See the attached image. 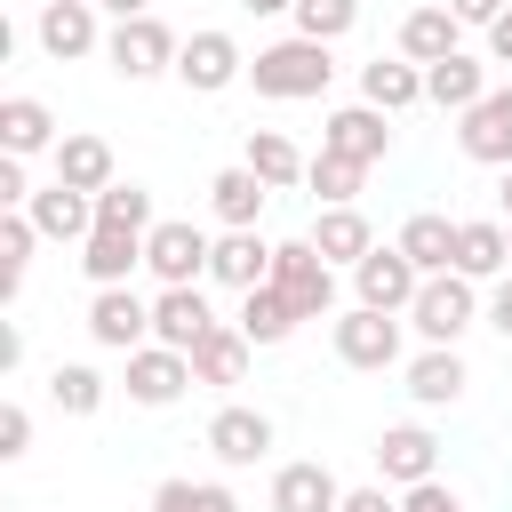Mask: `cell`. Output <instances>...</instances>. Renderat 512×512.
Returning a JSON list of instances; mask_svg holds the SVG:
<instances>
[{
  "mask_svg": "<svg viewBox=\"0 0 512 512\" xmlns=\"http://www.w3.org/2000/svg\"><path fill=\"white\" fill-rule=\"evenodd\" d=\"M328 80H336V48H328V40H304V32H288V40H272V48L248 56V88L272 96V104L328 96Z\"/></svg>",
  "mask_w": 512,
  "mask_h": 512,
  "instance_id": "6da1fadb",
  "label": "cell"
},
{
  "mask_svg": "<svg viewBox=\"0 0 512 512\" xmlns=\"http://www.w3.org/2000/svg\"><path fill=\"white\" fill-rule=\"evenodd\" d=\"M480 280H464V272H424V288H416V304H408V328L424 336V344H456L472 320H480Z\"/></svg>",
  "mask_w": 512,
  "mask_h": 512,
  "instance_id": "7a4b0ae2",
  "label": "cell"
},
{
  "mask_svg": "<svg viewBox=\"0 0 512 512\" xmlns=\"http://www.w3.org/2000/svg\"><path fill=\"white\" fill-rule=\"evenodd\" d=\"M400 320L408 312H376V304H352V312H336L328 320V344H336V360L344 368H400Z\"/></svg>",
  "mask_w": 512,
  "mask_h": 512,
  "instance_id": "3957f363",
  "label": "cell"
},
{
  "mask_svg": "<svg viewBox=\"0 0 512 512\" xmlns=\"http://www.w3.org/2000/svg\"><path fill=\"white\" fill-rule=\"evenodd\" d=\"M176 32L160 24V16H120L112 32H104V64L120 72V80H160V72H176Z\"/></svg>",
  "mask_w": 512,
  "mask_h": 512,
  "instance_id": "277c9868",
  "label": "cell"
},
{
  "mask_svg": "<svg viewBox=\"0 0 512 512\" xmlns=\"http://www.w3.org/2000/svg\"><path fill=\"white\" fill-rule=\"evenodd\" d=\"M208 232L200 224H184V216H160L152 232H144V272L160 280V288H192V280H208Z\"/></svg>",
  "mask_w": 512,
  "mask_h": 512,
  "instance_id": "5b68a950",
  "label": "cell"
},
{
  "mask_svg": "<svg viewBox=\"0 0 512 512\" xmlns=\"http://www.w3.org/2000/svg\"><path fill=\"white\" fill-rule=\"evenodd\" d=\"M272 280L288 288V304L304 320H336V264L312 248V240H280L272 248Z\"/></svg>",
  "mask_w": 512,
  "mask_h": 512,
  "instance_id": "8992f818",
  "label": "cell"
},
{
  "mask_svg": "<svg viewBox=\"0 0 512 512\" xmlns=\"http://www.w3.org/2000/svg\"><path fill=\"white\" fill-rule=\"evenodd\" d=\"M176 80H184L192 96H224L232 80H248V56H240V40H232L224 24H200V32L176 48Z\"/></svg>",
  "mask_w": 512,
  "mask_h": 512,
  "instance_id": "52a82bcc",
  "label": "cell"
},
{
  "mask_svg": "<svg viewBox=\"0 0 512 512\" xmlns=\"http://www.w3.org/2000/svg\"><path fill=\"white\" fill-rule=\"evenodd\" d=\"M120 384H128V400H136V408H176L200 376H192V352H176V344H136Z\"/></svg>",
  "mask_w": 512,
  "mask_h": 512,
  "instance_id": "ba28073f",
  "label": "cell"
},
{
  "mask_svg": "<svg viewBox=\"0 0 512 512\" xmlns=\"http://www.w3.org/2000/svg\"><path fill=\"white\" fill-rule=\"evenodd\" d=\"M352 288H360V304H376V312H408L416 288H424V272H416V256H408L400 240H392V248L376 240V248L352 264Z\"/></svg>",
  "mask_w": 512,
  "mask_h": 512,
  "instance_id": "9c48e42d",
  "label": "cell"
},
{
  "mask_svg": "<svg viewBox=\"0 0 512 512\" xmlns=\"http://www.w3.org/2000/svg\"><path fill=\"white\" fill-rule=\"evenodd\" d=\"M456 144L480 168H512V80H496L472 112H456Z\"/></svg>",
  "mask_w": 512,
  "mask_h": 512,
  "instance_id": "30bf717a",
  "label": "cell"
},
{
  "mask_svg": "<svg viewBox=\"0 0 512 512\" xmlns=\"http://www.w3.org/2000/svg\"><path fill=\"white\" fill-rule=\"evenodd\" d=\"M32 40H40L56 64H80V56H96V48H104V32H96V0H40V16H32Z\"/></svg>",
  "mask_w": 512,
  "mask_h": 512,
  "instance_id": "8fae6325",
  "label": "cell"
},
{
  "mask_svg": "<svg viewBox=\"0 0 512 512\" xmlns=\"http://www.w3.org/2000/svg\"><path fill=\"white\" fill-rule=\"evenodd\" d=\"M320 144L344 152V160H368V168H376V160L392 152V112L368 104V96H360V104H336V112L320 120Z\"/></svg>",
  "mask_w": 512,
  "mask_h": 512,
  "instance_id": "7c38bea8",
  "label": "cell"
},
{
  "mask_svg": "<svg viewBox=\"0 0 512 512\" xmlns=\"http://www.w3.org/2000/svg\"><path fill=\"white\" fill-rule=\"evenodd\" d=\"M208 456H216L224 472L264 464V456H272V416H264V408H240V400L216 408V416H208Z\"/></svg>",
  "mask_w": 512,
  "mask_h": 512,
  "instance_id": "4fadbf2b",
  "label": "cell"
},
{
  "mask_svg": "<svg viewBox=\"0 0 512 512\" xmlns=\"http://www.w3.org/2000/svg\"><path fill=\"white\" fill-rule=\"evenodd\" d=\"M88 336L104 352H136V344H152V304L136 288H96L88 296Z\"/></svg>",
  "mask_w": 512,
  "mask_h": 512,
  "instance_id": "5bb4252c",
  "label": "cell"
},
{
  "mask_svg": "<svg viewBox=\"0 0 512 512\" xmlns=\"http://www.w3.org/2000/svg\"><path fill=\"white\" fill-rule=\"evenodd\" d=\"M368 456H376V480H400V488H416V480L440 472V440L424 424H384Z\"/></svg>",
  "mask_w": 512,
  "mask_h": 512,
  "instance_id": "9a60e30c",
  "label": "cell"
},
{
  "mask_svg": "<svg viewBox=\"0 0 512 512\" xmlns=\"http://www.w3.org/2000/svg\"><path fill=\"white\" fill-rule=\"evenodd\" d=\"M24 216L40 224V240H88V232H96V192H72L64 176H48V184L24 200Z\"/></svg>",
  "mask_w": 512,
  "mask_h": 512,
  "instance_id": "2e32d148",
  "label": "cell"
},
{
  "mask_svg": "<svg viewBox=\"0 0 512 512\" xmlns=\"http://www.w3.org/2000/svg\"><path fill=\"white\" fill-rule=\"evenodd\" d=\"M488 88H496V80H488V56H472V48L424 64V104H440V112H472Z\"/></svg>",
  "mask_w": 512,
  "mask_h": 512,
  "instance_id": "e0dca14e",
  "label": "cell"
},
{
  "mask_svg": "<svg viewBox=\"0 0 512 512\" xmlns=\"http://www.w3.org/2000/svg\"><path fill=\"white\" fill-rule=\"evenodd\" d=\"M232 320H240V336H248L256 352H272V344H288V336H296V320H304V312L288 304V288H280V280H256V288H240V312H232Z\"/></svg>",
  "mask_w": 512,
  "mask_h": 512,
  "instance_id": "ac0fdd59",
  "label": "cell"
},
{
  "mask_svg": "<svg viewBox=\"0 0 512 512\" xmlns=\"http://www.w3.org/2000/svg\"><path fill=\"white\" fill-rule=\"evenodd\" d=\"M464 384H472V368H464L456 344H424V352L408 360V400H416V408H456Z\"/></svg>",
  "mask_w": 512,
  "mask_h": 512,
  "instance_id": "d6986e66",
  "label": "cell"
},
{
  "mask_svg": "<svg viewBox=\"0 0 512 512\" xmlns=\"http://www.w3.org/2000/svg\"><path fill=\"white\" fill-rule=\"evenodd\" d=\"M336 504H344V480L320 456H296L272 472V512H336Z\"/></svg>",
  "mask_w": 512,
  "mask_h": 512,
  "instance_id": "ffe728a7",
  "label": "cell"
},
{
  "mask_svg": "<svg viewBox=\"0 0 512 512\" xmlns=\"http://www.w3.org/2000/svg\"><path fill=\"white\" fill-rule=\"evenodd\" d=\"M456 48H464V24H456L448 0H424V8L400 16V56H408V64H440V56H456Z\"/></svg>",
  "mask_w": 512,
  "mask_h": 512,
  "instance_id": "44dd1931",
  "label": "cell"
},
{
  "mask_svg": "<svg viewBox=\"0 0 512 512\" xmlns=\"http://www.w3.org/2000/svg\"><path fill=\"white\" fill-rule=\"evenodd\" d=\"M456 272H464V280L512 272V224H496V216H456Z\"/></svg>",
  "mask_w": 512,
  "mask_h": 512,
  "instance_id": "7402d4cb",
  "label": "cell"
},
{
  "mask_svg": "<svg viewBox=\"0 0 512 512\" xmlns=\"http://www.w3.org/2000/svg\"><path fill=\"white\" fill-rule=\"evenodd\" d=\"M208 280H216V288H256V280H272V240H264L256 224H248V232H216Z\"/></svg>",
  "mask_w": 512,
  "mask_h": 512,
  "instance_id": "603a6c76",
  "label": "cell"
},
{
  "mask_svg": "<svg viewBox=\"0 0 512 512\" xmlns=\"http://www.w3.org/2000/svg\"><path fill=\"white\" fill-rule=\"evenodd\" d=\"M208 328H216V312H208L200 280H192V288H160V296H152V344H176V352H192Z\"/></svg>",
  "mask_w": 512,
  "mask_h": 512,
  "instance_id": "cb8c5ba5",
  "label": "cell"
},
{
  "mask_svg": "<svg viewBox=\"0 0 512 512\" xmlns=\"http://www.w3.org/2000/svg\"><path fill=\"white\" fill-rule=\"evenodd\" d=\"M136 264H144V232H112V224H96V232L80 240V272H88V288H128Z\"/></svg>",
  "mask_w": 512,
  "mask_h": 512,
  "instance_id": "d4e9b609",
  "label": "cell"
},
{
  "mask_svg": "<svg viewBox=\"0 0 512 512\" xmlns=\"http://www.w3.org/2000/svg\"><path fill=\"white\" fill-rule=\"evenodd\" d=\"M264 192H272V184H264V176H256L248 160H240V168H216V176H208V208H216V224H224V232H248V224L264 216Z\"/></svg>",
  "mask_w": 512,
  "mask_h": 512,
  "instance_id": "484cf974",
  "label": "cell"
},
{
  "mask_svg": "<svg viewBox=\"0 0 512 512\" xmlns=\"http://www.w3.org/2000/svg\"><path fill=\"white\" fill-rule=\"evenodd\" d=\"M64 136H56V112L40 104V96H8L0 104V152H16V160H32V152H56Z\"/></svg>",
  "mask_w": 512,
  "mask_h": 512,
  "instance_id": "4316f807",
  "label": "cell"
},
{
  "mask_svg": "<svg viewBox=\"0 0 512 512\" xmlns=\"http://www.w3.org/2000/svg\"><path fill=\"white\" fill-rule=\"evenodd\" d=\"M304 240H312V248H320V256H328V264H360V256H368V248H376V232H368V216H360V208H352V200H336V208H320V216H312V232H304Z\"/></svg>",
  "mask_w": 512,
  "mask_h": 512,
  "instance_id": "83f0119b",
  "label": "cell"
},
{
  "mask_svg": "<svg viewBox=\"0 0 512 512\" xmlns=\"http://www.w3.org/2000/svg\"><path fill=\"white\" fill-rule=\"evenodd\" d=\"M248 352H256V344L240 336V320H216V328L192 344V376H200V384H240V376H248Z\"/></svg>",
  "mask_w": 512,
  "mask_h": 512,
  "instance_id": "f1b7e54d",
  "label": "cell"
},
{
  "mask_svg": "<svg viewBox=\"0 0 512 512\" xmlns=\"http://www.w3.org/2000/svg\"><path fill=\"white\" fill-rule=\"evenodd\" d=\"M360 96L384 104V112H408V104H424V64H408V56H376V64H360Z\"/></svg>",
  "mask_w": 512,
  "mask_h": 512,
  "instance_id": "f546056e",
  "label": "cell"
},
{
  "mask_svg": "<svg viewBox=\"0 0 512 512\" xmlns=\"http://www.w3.org/2000/svg\"><path fill=\"white\" fill-rule=\"evenodd\" d=\"M400 248L416 256V272H456V216L416 208V216L400 224Z\"/></svg>",
  "mask_w": 512,
  "mask_h": 512,
  "instance_id": "4dcf8cb0",
  "label": "cell"
},
{
  "mask_svg": "<svg viewBox=\"0 0 512 512\" xmlns=\"http://www.w3.org/2000/svg\"><path fill=\"white\" fill-rule=\"evenodd\" d=\"M48 160H56V176H64L72 192H104V184H112V144H104V136H64Z\"/></svg>",
  "mask_w": 512,
  "mask_h": 512,
  "instance_id": "1f68e13d",
  "label": "cell"
},
{
  "mask_svg": "<svg viewBox=\"0 0 512 512\" xmlns=\"http://www.w3.org/2000/svg\"><path fill=\"white\" fill-rule=\"evenodd\" d=\"M32 248H40V224L24 208H0V296L16 304L24 296V272H32Z\"/></svg>",
  "mask_w": 512,
  "mask_h": 512,
  "instance_id": "d6a6232c",
  "label": "cell"
},
{
  "mask_svg": "<svg viewBox=\"0 0 512 512\" xmlns=\"http://www.w3.org/2000/svg\"><path fill=\"white\" fill-rule=\"evenodd\" d=\"M240 160H248V168H256V176H264L272 192L304 184V152H296V144H288L280 128H248V152H240Z\"/></svg>",
  "mask_w": 512,
  "mask_h": 512,
  "instance_id": "836d02e7",
  "label": "cell"
},
{
  "mask_svg": "<svg viewBox=\"0 0 512 512\" xmlns=\"http://www.w3.org/2000/svg\"><path fill=\"white\" fill-rule=\"evenodd\" d=\"M304 184H312V200L320 208H336V200H360V184H368V160H344V152H312L304 160Z\"/></svg>",
  "mask_w": 512,
  "mask_h": 512,
  "instance_id": "e575fe53",
  "label": "cell"
},
{
  "mask_svg": "<svg viewBox=\"0 0 512 512\" xmlns=\"http://www.w3.org/2000/svg\"><path fill=\"white\" fill-rule=\"evenodd\" d=\"M48 400H56L64 416H96V408H104V376H96L88 360H56V368H48Z\"/></svg>",
  "mask_w": 512,
  "mask_h": 512,
  "instance_id": "d590c367",
  "label": "cell"
},
{
  "mask_svg": "<svg viewBox=\"0 0 512 512\" xmlns=\"http://www.w3.org/2000/svg\"><path fill=\"white\" fill-rule=\"evenodd\" d=\"M152 512H240V496L224 488V480H160L152 488Z\"/></svg>",
  "mask_w": 512,
  "mask_h": 512,
  "instance_id": "8d00e7d4",
  "label": "cell"
},
{
  "mask_svg": "<svg viewBox=\"0 0 512 512\" xmlns=\"http://www.w3.org/2000/svg\"><path fill=\"white\" fill-rule=\"evenodd\" d=\"M96 224H112V232H152L160 216H152V192H144V184H120V176H112V184L96 192Z\"/></svg>",
  "mask_w": 512,
  "mask_h": 512,
  "instance_id": "74e56055",
  "label": "cell"
},
{
  "mask_svg": "<svg viewBox=\"0 0 512 512\" xmlns=\"http://www.w3.org/2000/svg\"><path fill=\"white\" fill-rule=\"evenodd\" d=\"M288 16H296V32H304V40H328V48H336V40L360 24V0H296Z\"/></svg>",
  "mask_w": 512,
  "mask_h": 512,
  "instance_id": "f35d334b",
  "label": "cell"
},
{
  "mask_svg": "<svg viewBox=\"0 0 512 512\" xmlns=\"http://www.w3.org/2000/svg\"><path fill=\"white\" fill-rule=\"evenodd\" d=\"M400 512H464V496L432 472V480H416V488H400Z\"/></svg>",
  "mask_w": 512,
  "mask_h": 512,
  "instance_id": "ab89813d",
  "label": "cell"
},
{
  "mask_svg": "<svg viewBox=\"0 0 512 512\" xmlns=\"http://www.w3.org/2000/svg\"><path fill=\"white\" fill-rule=\"evenodd\" d=\"M24 448H32V408H24V400H8V408H0V456L16 464Z\"/></svg>",
  "mask_w": 512,
  "mask_h": 512,
  "instance_id": "60d3db41",
  "label": "cell"
},
{
  "mask_svg": "<svg viewBox=\"0 0 512 512\" xmlns=\"http://www.w3.org/2000/svg\"><path fill=\"white\" fill-rule=\"evenodd\" d=\"M480 320H488V328L512 344V272H496V280H488V304H480Z\"/></svg>",
  "mask_w": 512,
  "mask_h": 512,
  "instance_id": "b9f144b4",
  "label": "cell"
},
{
  "mask_svg": "<svg viewBox=\"0 0 512 512\" xmlns=\"http://www.w3.org/2000/svg\"><path fill=\"white\" fill-rule=\"evenodd\" d=\"M24 200H32V176L16 152H0V208H24Z\"/></svg>",
  "mask_w": 512,
  "mask_h": 512,
  "instance_id": "7bdbcfd3",
  "label": "cell"
},
{
  "mask_svg": "<svg viewBox=\"0 0 512 512\" xmlns=\"http://www.w3.org/2000/svg\"><path fill=\"white\" fill-rule=\"evenodd\" d=\"M336 512H400L392 496H384V480H368V488H344V504Z\"/></svg>",
  "mask_w": 512,
  "mask_h": 512,
  "instance_id": "ee69618b",
  "label": "cell"
},
{
  "mask_svg": "<svg viewBox=\"0 0 512 512\" xmlns=\"http://www.w3.org/2000/svg\"><path fill=\"white\" fill-rule=\"evenodd\" d=\"M448 8H456V24H464V32H472V24L488 32V24L504 16V0H448Z\"/></svg>",
  "mask_w": 512,
  "mask_h": 512,
  "instance_id": "f6af8a7d",
  "label": "cell"
},
{
  "mask_svg": "<svg viewBox=\"0 0 512 512\" xmlns=\"http://www.w3.org/2000/svg\"><path fill=\"white\" fill-rule=\"evenodd\" d=\"M488 64H512V8L488 24Z\"/></svg>",
  "mask_w": 512,
  "mask_h": 512,
  "instance_id": "bcb514c9",
  "label": "cell"
},
{
  "mask_svg": "<svg viewBox=\"0 0 512 512\" xmlns=\"http://www.w3.org/2000/svg\"><path fill=\"white\" fill-rule=\"evenodd\" d=\"M96 8H104L112 24H120V16H152V0H96Z\"/></svg>",
  "mask_w": 512,
  "mask_h": 512,
  "instance_id": "7dc6e473",
  "label": "cell"
},
{
  "mask_svg": "<svg viewBox=\"0 0 512 512\" xmlns=\"http://www.w3.org/2000/svg\"><path fill=\"white\" fill-rule=\"evenodd\" d=\"M240 8H248V16H288L296 0H240Z\"/></svg>",
  "mask_w": 512,
  "mask_h": 512,
  "instance_id": "c3c4849f",
  "label": "cell"
},
{
  "mask_svg": "<svg viewBox=\"0 0 512 512\" xmlns=\"http://www.w3.org/2000/svg\"><path fill=\"white\" fill-rule=\"evenodd\" d=\"M504 224H512V168H504Z\"/></svg>",
  "mask_w": 512,
  "mask_h": 512,
  "instance_id": "681fc988",
  "label": "cell"
}]
</instances>
